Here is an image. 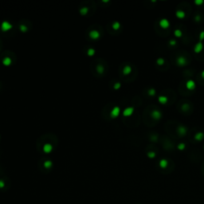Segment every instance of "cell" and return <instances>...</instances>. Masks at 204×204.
Wrapping results in <instances>:
<instances>
[{
	"mask_svg": "<svg viewBox=\"0 0 204 204\" xmlns=\"http://www.w3.org/2000/svg\"><path fill=\"white\" fill-rule=\"evenodd\" d=\"M187 58H185L184 56H178L177 58H176V64H177V66H179V67H183V66H185L187 65Z\"/></svg>",
	"mask_w": 204,
	"mask_h": 204,
	"instance_id": "cell-1",
	"label": "cell"
},
{
	"mask_svg": "<svg viewBox=\"0 0 204 204\" xmlns=\"http://www.w3.org/2000/svg\"><path fill=\"white\" fill-rule=\"evenodd\" d=\"M159 25L162 28V29L164 30H166V29H168L171 26V23L169 22V20L168 18H161L160 20V22H159Z\"/></svg>",
	"mask_w": 204,
	"mask_h": 204,
	"instance_id": "cell-2",
	"label": "cell"
},
{
	"mask_svg": "<svg viewBox=\"0 0 204 204\" xmlns=\"http://www.w3.org/2000/svg\"><path fill=\"white\" fill-rule=\"evenodd\" d=\"M162 116H163V114H162V112L160 111V110L155 109V110H153V111H152V112H151V117H152L153 120H159L161 119Z\"/></svg>",
	"mask_w": 204,
	"mask_h": 204,
	"instance_id": "cell-3",
	"label": "cell"
},
{
	"mask_svg": "<svg viewBox=\"0 0 204 204\" xmlns=\"http://www.w3.org/2000/svg\"><path fill=\"white\" fill-rule=\"evenodd\" d=\"M177 132L179 136H184L187 133V128L183 124H179L177 127Z\"/></svg>",
	"mask_w": 204,
	"mask_h": 204,
	"instance_id": "cell-4",
	"label": "cell"
},
{
	"mask_svg": "<svg viewBox=\"0 0 204 204\" xmlns=\"http://www.w3.org/2000/svg\"><path fill=\"white\" fill-rule=\"evenodd\" d=\"M203 50V44L202 42H199L195 44V46L194 47V52L195 54H199V53H201Z\"/></svg>",
	"mask_w": 204,
	"mask_h": 204,
	"instance_id": "cell-5",
	"label": "cell"
},
{
	"mask_svg": "<svg viewBox=\"0 0 204 204\" xmlns=\"http://www.w3.org/2000/svg\"><path fill=\"white\" fill-rule=\"evenodd\" d=\"M195 87H196V84H195V81L190 79L186 82V88L188 90H194Z\"/></svg>",
	"mask_w": 204,
	"mask_h": 204,
	"instance_id": "cell-6",
	"label": "cell"
},
{
	"mask_svg": "<svg viewBox=\"0 0 204 204\" xmlns=\"http://www.w3.org/2000/svg\"><path fill=\"white\" fill-rule=\"evenodd\" d=\"M120 107H118V106H116V107H114L112 108V110L111 111V113H110V115H111V117L112 118H116L118 116L120 115Z\"/></svg>",
	"mask_w": 204,
	"mask_h": 204,
	"instance_id": "cell-7",
	"label": "cell"
},
{
	"mask_svg": "<svg viewBox=\"0 0 204 204\" xmlns=\"http://www.w3.org/2000/svg\"><path fill=\"white\" fill-rule=\"evenodd\" d=\"M133 112H134V108L133 107H128L124 110L123 115H124V116H130L132 115Z\"/></svg>",
	"mask_w": 204,
	"mask_h": 204,
	"instance_id": "cell-8",
	"label": "cell"
},
{
	"mask_svg": "<svg viewBox=\"0 0 204 204\" xmlns=\"http://www.w3.org/2000/svg\"><path fill=\"white\" fill-rule=\"evenodd\" d=\"M194 139L196 141H202L204 139V133L203 132H198L195 134Z\"/></svg>",
	"mask_w": 204,
	"mask_h": 204,
	"instance_id": "cell-9",
	"label": "cell"
},
{
	"mask_svg": "<svg viewBox=\"0 0 204 204\" xmlns=\"http://www.w3.org/2000/svg\"><path fill=\"white\" fill-rule=\"evenodd\" d=\"M175 16L179 19H183L186 17V13L182 10H178L175 11Z\"/></svg>",
	"mask_w": 204,
	"mask_h": 204,
	"instance_id": "cell-10",
	"label": "cell"
},
{
	"mask_svg": "<svg viewBox=\"0 0 204 204\" xmlns=\"http://www.w3.org/2000/svg\"><path fill=\"white\" fill-rule=\"evenodd\" d=\"M158 101H159V103L161 104H166L168 102V97L162 95V96L158 97Z\"/></svg>",
	"mask_w": 204,
	"mask_h": 204,
	"instance_id": "cell-11",
	"label": "cell"
},
{
	"mask_svg": "<svg viewBox=\"0 0 204 204\" xmlns=\"http://www.w3.org/2000/svg\"><path fill=\"white\" fill-rule=\"evenodd\" d=\"M159 165H160V167L162 169H165L168 166V160H166V159H162V160H160V161L159 162Z\"/></svg>",
	"mask_w": 204,
	"mask_h": 204,
	"instance_id": "cell-12",
	"label": "cell"
},
{
	"mask_svg": "<svg viewBox=\"0 0 204 204\" xmlns=\"http://www.w3.org/2000/svg\"><path fill=\"white\" fill-rule=\"evenodd\" d=\"M11 25L9 23V22H4L2 24V30L3 31H6L8 30H10V28H11Z\"/></svg>",
	"mask_w": 204,
	"mask_h": 204,
	"instance_id": "cell-13",
	"label": "cell"
},
{
	"mask_svg": "<svg viewBox=\"0 0 204 204\" xmlns=\"http://www.w3.org/2000/svg\"><path fill=\"white\" fill-rule=\"evenodd\" d=\"M132 73V67L130 66H124L123 69V73L124 75H128Z\"/></svg>",
	"mask_w": 204,
	"mask_h": 204,
	"instance_id": "cell-14",
	"label": "cell"
},
{
	"mask_svg": "<svg viewBox=\"0 0 204 204\" xmlns=\"http://www.w3.org/2000/svg\"><path fill=\"white\" fill-rule=\"evenodd\" d=\"M174 35H175V37L179 38L183 36V32L180 29H175L174 30Z\"/></svg>",
	"mask_w": 204,
	"mask_h": 204,
	"instance_id": "cell-15",
	"label": "cell"
},
{
	"mask_svg": "<svg viewBox=\"0 0 204 204\" xmlns=\"http://www.w3.org/2000/svg\"><path fill=\"white\" fill-rule=\"evenodd\" d=\"M156 64L158 66H164L165 64V59L164 58H158L156 59Z\"/></svg>",
	"mask_w": 204,
	"mask_h": 204,
	"instance_id": "cell-16",
	"label": "cell"
},
{
	"mask_svg": "<svg viewBox=\"0 0 204 204\" xmlns=\"http://www.w3.org/2000/svg\"><path fill=\"white\" fill-rule=\"evenodd\" d=\"M148 93L150 97H154L156 94V90L154 88H150L148 90Z\"/></svg>",
	"mask_w": 204,
	"mask_h": 204,
	"instance_id": "cell-17",
	"label": "cell"
},
{
	"mask_svg": "<svg viewBox=\"0 0 204 204\" xmlns=\"http://www.w3.org/2000/svg\"><path fill=\"white\" fill-rule=\"evenodd\" d=\"M181 109L183 110V112H187V111H188V110L190 109V105H189V104H187V103L183 104L182 106H181Z\"/></svg>",
	"mask_w": 204,
	"mask_h": 204,
	"instance_id": "cell-18",
	"label": "cell"
},
{
	"mask_svg": "<svg viewBox=\"0 0 204 204\" xmlns=\"http://www.w3.org/2000/svg\"><path fill=\"white\" fill-rule=\"evenodd\" d=\"M43 150H44V152H46L47 153L50 152L51 150H52V146L50 144H46V145L44 146Z\"/></svg>",
	"mask_w": 204,
	"mask_h": 204,
	"instance_id": "cell-19",
	"label": "cell"
},
{
	"mask_svg": "<svg viewBox=\"0 0 204 204\" xmlns=\"http://www.w3.org/2000/svg\"><path fill=\"white\" fill-rule=\"evenodd\" d=\"M147 156H148V157L150 159H153L156 156V154L155 152H153V151H151V152H148V153H147Z\"/></svg>",
	"mask_w": 204,
	"mask_h": 204,
	"instance_id": "cell-20",
	"label": "cell"
},
{
	"mask_svg": "<svg viewBox=\"0 0 204 204\" xmlns=\"http://www.w3.org/2000/svg\"><path fill=\"white\" fill-rule=\"evenodd\" d=\"M186 148V144L184 143H180V144H179L177 145V149L179 150V151H183Z\"/></svg>",
	"mask_w": 204,
	"mask_h": 204,
	"instance_id": "cell-21",
	"label": "cell"
},
{
	"mask_svg": "<svg viewBox=\"0 0 204 204\" xmlns=\"http://www.w3.org/2000/svg\"><path fill=\"white\" fill-rule=\"evenodd\" d=\"M120 27V24L118 22H115L112 24V28H113L114 30H116L119 29Z\"/></svg>",
	"mask_w": 204,
	"mask_h": 204,
	"instance_id": "cell-22",
	"label": "cell"
},
{
	"mask_svg": "<svg viewBox=\"0 0 204 204\" xmlns=\"http://www.w3.org/2000/svg\"><path fill=\"white\" fill-rule=\"evenodd\" d=\"M168 44L170 45L171 46H176L177 42H176V41H175V39H171V40L169 41Z\"/></svg>",
	"mask_w": 204,
	"mask_h": 204,
	"instance_id": "cell-23",
	"label": "cell"
},
{
	"mask_svg": "<svg viewBox=\"0 0 204 204\" xmlns=\"http://www.w3.org/2000/svg\"><path fill=\"white\" fill-rule=\"evenodd\" d=\"M204 40V30L201 31L200 32V34H199V42H203V41Z\"/></svg>",
	"mask_w": 204,
	"mask_h": 204,
	"instance_id": "cell-24",
	"label": "cell"
},
{
	"mask_svg": "<svg viewBox=\"0 0 204 204\" xmlns=\"http://www.w3.org/2000/svg\"><path fill=\"white\" fill-rule=\"evenodd\" d=\"M204 3V1L203 0H195V4L196 6H201Z\"/></svg>",
	"mask_w": 204,
	"mask_h": 204,
	"instance_id": "cell-25",
	"label": "cell"
},
{
	"mask_svg": "<svg viewBox=\"0 0 204 204\" xmlns=\"http://www.w3.org/2000/svg\"><path fill=\"white\" fill-rule=\"evenodd\" d=\"M195 21L196 22H199L201 21V16L199 14H196L195 16Z\"/></svg>",
	"mask_w": 204,
	"mask_h": 204,
	"instance_id": "cell-26",
	"label": "cell"
},
{
	"mask_svg": "<svg viewBox=\"0 0 204 204\" xmlns=\"http://www.w3.org/2000/svg\"><path fill=\"white\" fill-rule=\"evenodd\" d=\"M51 166H52V163L50 161H46V163H45V167H46V168H50Z\"/></svg>",
	"mask_w": 204,
	"mask_h": 204,
	"instance_id": "cell-27",
	"label": "cell"
},
{
	"mask_svg": "<svg viewBox=\"0 0 204 204\" xmlns=\"http://www.w3.org/2000/svg\"><path fill=\"white\" fill-rule=\"evenodd\" d=\"M120 86H121L120 83L117 82V83L115 84V85H114V89H119L120 88Z\"/></svg>",
	"mask_w": 204,
	"mask_h": 204,
	"instance_id": "cell-28",
	"label": "cell"
},
{
	"mask_svg": "<svg viewBox=\"0 0 204 204\" xmlns=\"http://www.w3.org/2000/svg\"><path fill=\"white\" fill-rule=\"evenodd\" d=\"M201 77H202V78H203V79H204V70H203V71L201 72Z\"/></svg>",
	"mask_w": 204,
	"mask_h": 204,
	"instance_id": "cell-29",
	"label": "cell"
},
{
	"mask_svg": "<svg viewBox=\"0 0 204 204\" xmlns=\"http://www.w3.org/2000/svg\"><path fill=\"white\" fill-rule=\"evenodd\" d=\"M203 148H204V147H203Z\"/></svg>",
	"mask_w": 204,
	"mask_h": 204,
	"instance_id": "cell-30",
	"label": "cell"
}]
</instances>
